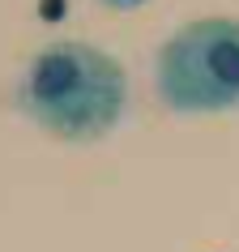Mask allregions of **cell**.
<instances>
[{"instance_id": "cell-1", "label": "cell", "mask_w": 239, "mask_h": 252, "mask_svg": "<svg viewBox=\"0 0 239 252\" xmlns=\"http://www.w3.org/2000/svg\"><path fill=\"white\" fill-rule=\"evenodd\" d=\"M128 77L111 52L81 39L47 43L30 56L17 81V107L60 141H98L120 124Z\"/></svg>"}, {"instance_id": "cell-2", "label": "cell", "mask_w": 239, "mask_h": 252, "mask_svg": "<svg viewBox=\"0 0 239 252\" xmlns=\"http://www.w3.org/2000/svg\"><path fill=\"white\" fill-rule=\"evenodd\" d=\"M158 98L179 116L239 111V17H197L158 47Z\"/></svg>"}, {"instance_id": "cell-3", "label": "cell", "mask_w": 239, "mask_h": 252, "mask_svg": "<svg viewBox=\"0 0 239 252\" xmlns=\"http://www.w3.org/2000/svg\"><path fill=\"white\" fill-rule=\"evenodd\" d=\"M107 9H137V4H146V0H103Z\"/></svg>"}]
</instances>
